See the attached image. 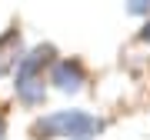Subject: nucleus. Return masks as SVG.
I'll return each instance as SVG.
<instances>
[{"label": "nucleus", "mask_w": 150, "mask_h": 140, "mask_svg": "<svg viewBox=\"0 0 150 140\" xmlns=\"http://www.w3.org/2000/svg\"><path fill=\"white\" fill-rule=\"evenodd\" d=\"M50 57H54V47L50 43H43V47L30 50L27 57H20V67H17V97H20L27 107H37L43 103L47 97V87H43V64H50Z\"/></svg>", "instance_id": "obj_1"}, {"label": "nucleus", "mask_w": 150, "mask_h": 140, "mask_svg": "<svg viewBox=\"0 0 150 140\" xmlns=\"http://www.w3.org/2000/svg\"><path fill=\"white\" fill-rule=\"evenodd\" d=\"M127 10H130V13H137V17H144V13H150V4H144V0H134Z\"/></svg>", "instance_id": "obj_5"}, {"label": "nucleus", "mask_w": 150, "mask_h": 140, "mask_svg": "<svg viewBox=\"0 0 150 140\" xmlns=\"http://www.w3.org/2000/svg\"><path fill=\"white\" fill-rule=\"evenodd\" d=\"M83 67L77 64V60H57L54 70H50V83H57V90L64 93H77L83 87Z\"/></svg>", "instance_id": "obj_3"}, {"label": "nucleus", "mask_w": 150, "mask_h": 140, "mask_svg": "<svg viewBox=\"0 0 150 140\" xmlns=\"http://www.w3.org/2000/svg\"><path fill=\"white\" fill-rule=\"evenodd\" d=\"M10 67H20V33L17 30H7L0 37V77Z\"/></svg>", "instance_id": "obj_4"}, {"label": "nucleus", "mask_w": 150, "mask_h": 140, "mask_svg": "<svg viewBox=\"0 0 150 140\" xmlns=\"http://www.w3.org/2000/svg\"><path fill=\"white\" fill-rule=\"evenodd\" d=\"M4 134H7V130H4V120H0V140H7V137H4Z\"/></svg>", "instance_id": "obj_7"}, {"label": "nucleus", "mask_w": 150, "mask_h": 140, "mask_svg": "<svg viewBox=\"0 0 150 140\" xmlns=\"http://www.w3.org/2000/svg\"><path fill=\"white\" fill-rule=\"evenodd\" d=\"M140 37H144V40L150 43V20H147V27H144V30H140Z\"/></svg>", "instance_id": "obj_6"}, {"label": "nucleus", "mask_w": 150, "mask_h": 140, "mask_svg": "<svg viewBox=\"0 0 150 140\" xmlns=\"http://www.w3.org/2000/svg\"><path fill=\"white\" fill-rule=\"evenodd\" d=\"M83 110H57V113H47V117H40L37 124H33V137L40 140H50V137H67L74 134V127L80 124Z\"/></svg>", "instance_id": "obj_2"}]
</instances>
